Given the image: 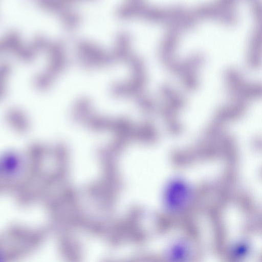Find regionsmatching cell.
<instances>
[{
  "mask_svg": "<svg viewBox=\"0 0 262 262\" xmlns=\"http://www.w3.org/2000/svg\"><path fill=\"white\" fill-rule=\"evenodd\" d=\"M196 254V246L187 236H179L171 241L164 252L166 262H193Z\"/></svg>",
  "mask_w": 262,
  "mask_h": 262,
  "instance_id": "7a4b0ae2",
  "label": "cell"
},
{
  "mask_svg": "<svg viewBox=\"0 0 262 262\" xmlns=\"http://www.w3.org/2000/svg\"><path fill=\"white\" fill-rule=\"evenodd\" d=\"M192 195V188L188 182L181 178H173L167 183L164 190V207L171 214L183 213L189 207Z\"/></svg>",
  "mask_w": 262,
  "mask_h": 262,
  "instance_id": "6da1fadb",
  "label": "cell"
}]
</instances>
